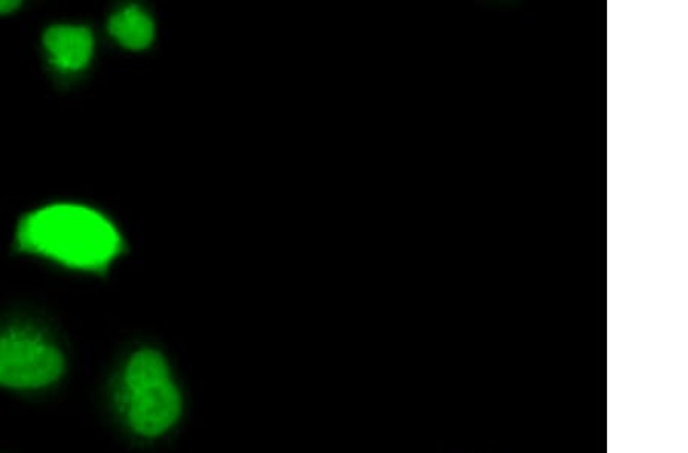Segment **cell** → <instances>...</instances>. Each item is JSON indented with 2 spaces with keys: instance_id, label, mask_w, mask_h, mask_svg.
I'll return each instance as SVG.
<instances>
[{
  "instance_id": "1",
  "label": "cell",
  "mask_w": 688,
  "mask_h": 453,
  "mask_svg": "<svg viewBox=\"0 0 688 453\" xmlns=\"http://www.w3.org/2000/svg\"><path fill=\"white\" fill-rule=\"evenodd\" d=\"M18 243L23 251L83 271H103L123 248L108 219L79 205H54L28 214L19 224Z\"/></svg>"
},
{
  "instance_id": "2",
  "label": "cell",
  "mask_w": 688,
  "mask_h": 453,
  "mask_svg": "<svg viewBox=\"0 0 688 453\" xmlns=\"http://www.w3.org/2000/svg\"><path fill=\"white\" fill-rule=\"evenodd\" d=\"M112 403L121 424L137 439L166 435L181 419L182 395L161 351L140 349L118 370Z\"/></svg>"
},
{
  "instance_id": "3",
  "label": "cell",
  "mask_w": 688,
  "mask_h": 453,
  "mask_svg": "<svg viewBox=\"0 0 688 453\" xmlns=\"http://www.w3.org/2000/svg\"><path fill=\"white\" fill-rule=\"evenodd\" d=\"M67 373V356L47 333L32 326L0 330V387L44 391Z\"/></svg>"
},
{
  "instance_id": "4",
  "label": "cell",
  "mask_w": 688,
  "mask_h": 453,
  "mask_svg": "<svg viewBox=\"0 0 688 453\" xmlns=\"http://www.w3.org/2000/svg\"><path fill=\"white\" fill-rule=\"evenodd\" d=\"M43 44L56 67L63 71H80L91 60L93 36L87 27L56 24L44 31Z\"/></svg>"
},
{
  "instance_id": "5",
  "label": "cell",
  "mask_w": 688,
  "mask_h": 453,
  "mask_svg": "<svg viewBox=\"0 0 688 453\" xmlns=\"http://www.w3.org/2000/svg\"><path fill=\"white\" fill-rule=\"evenodd\" d=\"M109 32L123 47L140 51L153 42L154 23L141 7L129 6L109 19Z\"/></svg>"
},
{
  "instance_id": "6",
  "label": "cell",
  "mask_w": 688,
  "mask_h": 453,
  "mask_svg": "<svg viewBox=\"0 0 688 453\" xmlns=\"http://www.w3.org/2000/svg\"><path fill=\"white\" fill-rule=\"evenodd\" d=\"M22 6V2L19 0H0V14H10V12H14Z\"/></svg>"
}]
</instances>
